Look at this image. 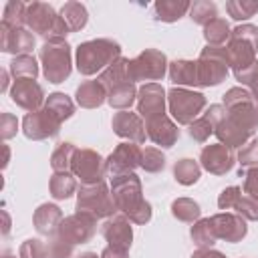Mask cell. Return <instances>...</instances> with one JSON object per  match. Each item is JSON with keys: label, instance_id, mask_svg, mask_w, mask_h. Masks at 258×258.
I'll return each instance as SVG.
<instances>
[{"label": "cell", "instance_id": "1", "mask_svg": "<svg viewBox=\"0 0 258 258\" xmlns=\"http://www.w3.org/2000/svg\"><path fill=\"white\" fill-rule=\"evenodd\" d=\"M121 58V44L113 38H93L85 40L75 50V64L77 71L85 77L103 73L109 64Z\"/></svg>", "mask_w": 258, "mask_h": 258}, {"label": "cell", "instance_id": "2", "mask_svg": "<svg viewBox=\"0 0 258 258\" xmlns=\"http://www.w3.org/2000/svg\"><path fill=\"white\" fill-rule=\"evenodd\" d=\"M26 28L30 32H36L44 38V42L50 40H64L67 34L71 32L67 22L62 20L60 14H56V10L40 0H34L30 4H26Z\"/></svg>", "mask_w": 258, "mask_h": 258}, {"label": "cell", "instance_id": "3", "mask_svg": "<svg viewBox=\"0 0 258 258\" xmlns=\"http://www.w3.org/2000/svg\"><path fill=\"white\" fill-rule=\"evenodd\" d=\"M40 64H42V75L48 83H62L64 79L71 77L73 71V54H71V44L67 40H50L40 46L38 52Z\"/></svg>", "mask_w": 258, "mask_h": 258}, {"label": "cell", "instance_id": "4", "mask_svg": "<svg viewBox=\"0 0 258 258\" xmlns=\"http://www.w3.org/2000/svg\"><path fill=\"white\" fill-rule=\"evenodd\" d=\"M198 85L200 87H216L226 81L230 71L228 48L206 44L198 56Z\"/></svg>", "mask_w": 258, "mask_h": 258}, {"label": "cell", "instance_id": "5", "mask_svg": "<svg viewBox=\"0 0 258 258\" xmlns=\"http://www.w3.org/2000/svg\"><path fill=\"white\" fill-rule=\"evenodd\" d=\"M77 212L89 214L97 220L111 218L117 214V206L113 202L111 189L105 181L93 183V185H81L77 189Z\"/></svg>", "mask_w": 258, "mask_h": 258}, {"label": "cell", "instance_id": "6", "mask_svg": "<svg viewBox=\"0 0 258 258\" xmlns=\"http://www.w3.org/2000/svg\"><path fill=\"white\" fill-rule=\"evenodd\" d=\"M208 99L200 91L183 89V87H173L167 91V107L171 117L179 125H189L200 117V113L206 109Z\"/></svg>", "mask_w": 258, "mask_h": 258}, {"label": "cell", "instance_id": "7", "mask_svg": "<svg viewBox=\"0 0 258 258\" xmlns=\"http://www.w3.org/2000/svg\"><path fill=\"white\" fill-rule=\"evenodd\" d=\"M111 196H113V202L117 206V212L125 214L127 218H131L135 212H139L147 204L143 198L141 179L135 173L111 177Z\"/></svg>", "mask_w": 258, "mask_h": 258}, {"label": "cell", "instance_id": "8", "mask_svg": "<svg viewBox=\"0 0 258 258\" xmlns=\"http://www.w3.org/2000/svg\"><path fill=\"white\" fill-rule=\"evenodd\" d=\"M167 56L157 48H145L135 58L129 60L127 75L129 81H161L167 73Z\"/></svg>", "mask_w": 258, "mask_h": 258}, {"label": "cell", "instance_id": "9", "mask_svg": "<svg viewBox=\"0 0 258 258\" xmlns=\"http://www.w3.org/2000/svg\"><path fill=\"white\" fill-rule=\"evenodd\" d=\"M97 232V218L83 214V212H75L71 216H67L58 230H56V238L67 242L69 246H77V244H87L91 242V238Z\"/></svg>", "mask_w": 258, "mask_h": 258}, {"label": "cell", "instance_id": "10", "mask_svg": "<svg viewBox=\"0 0 258 258\" xmlns=\"http://www.w3.org/2000/svg\"><path fill=\"white\" fill-rule=\"evenodd\" d=\"M71 173L81 179V185L99 183L107 173V159H103L93 149H77Z\"/></svg>", "mask_w": 258, "mask_h": 258}, {"label": "cell", "instance_id": "11", "mask_svg": "<svg viewBox=\"0 0 258 258\" xmlns=\"http://www.w3.org/2000/svg\"><path fill=\"white\" fill-rule=\"evenodd\" d=\"M62 121H58L50 111L44 107L32 113H26L22 119V133L32 141H44L58 135Z\"/></svg>", "mask_w": 258, "mask_h": 258}, {"label": "cell", "instance_id": "12", "mask_svg": "<svg viewBox=\"0 0 258 258\" xmlns=\"http://www.w3.org/2000/svg\"><path fill=\"white\" fill-rule=\"evenodd\" d=\"M141 153L143 149L137 143H131V141L119 143L107 157V173L111 177L133 173V169L141 165Z\"/></svg>", "mask_w": 258, "mask_h": 258}, {"label": "cell", "instance_id": "13", "mask_svg": "<svg viewBox=\"0 0 258 258\" xmlns=\"http://www.w3.org/2000/svg\"><path fill=\"white\" fill-rule=\"evenodd\" d=\"M10 99L16 103V107L32 113L44 107V89L34 79H14L10 87Z\"/></svg>", "mask_w": 258, "mask_h": 258}, {"label": "cell", "instance_id": "14", "mask_svg": "<svg viewBox=\"0 0 258 258\" xmlns=\"http://www.w3.org/2000/svg\"><path fill=\"white\" fill-rule=\"evenodd\" d=\"M236 163L234 149L226 147L224 143H210L200 153V165L210 171L212 175H226Z\"/></svg>", "mask_w": 258, "mask_h": 258}, {"label": "cell", "instance_id": "15", "mask_svg": "<svg viewBox=\"0 0 258 258\" xmlns=\"http://www.w3.org/2000/svg\"><path fill=\"white\" fill-rule=\"evenodd\" d=\"M167 105V93L159 83H145L137 91V113L145 119L163 115Z\"/></svg>", "mask_w": 258, "mask_h": 258}, {"label": "cell", "instance_id": "16", "mask_svg": "<svg viewBox=\"0 0 258 258\" xmlns=\"http://www.w3.org/2000/svg\"><path fill=\"white\" fill-rule=\"evenodd\" d=\"M101 234L107 240V246H115V248H123L129 250L131 242H133V228H131V220L125 214H115L111 218L105 220V224L101 226Z\"/></svg>", "mask_w": 258, "mask_h": 258}, {"label": "cell", "instance_id": "17", "mask_svg": "<svg viewBox=\"0 0 258 258\" xmlns=\"http://www.w3.org/2000/svg\"><path fill=\"white\" fill-rule=\"evenodd\" d=\"M34 46H36V38L26 26L24 28H8V26L0 24V50L20 56V54H30Z\"/></svg>", "mask_w": 258, "mask_h": 258}, {"label": "cell", "instance_id": "18", "mask_svg": "<svg viewBox=\"0 0 258 258\" xmlns=\"http://www.w3.org/2000/svg\"><path fill=\"white\" fill-rule=\"evenodd\" d=\"M212 218V226H214V232L218 236V240H224V242H230V244H236L240 242L246 232H248V226H246V220L238 214H232V212H220L216 216H210Z\"/></svg>", "mask_w": 258, "mask_h": 258}, {"label": "cell", "instance_id": "19", "mask_svg": "<svg viewBox=\"0 0 258 258\" xmlns=\"http://www.w3.org/2000/svg\"><path fill=\"white\" fill-rule=\"evenodd\" d=\"M113 133L121 139H127L131 143H143L147 133H145V123L141 121L139 113H131V111H119L113 115Z\"/></svg>", "mask_w": 258, "mask_h": 258}, {"label": "cell", "instance_id": "20", "mask_svg": "<svg viewBox=\"0 0 258 258\" xmlns=\"http://www.w3.org/2000/svg\"><path fill=\"white\" fill-rule=\"evenodd\" d=\"M145 133L159 147H171V145H175V141L179 137L177 125L165 113L145 119Z\"/></svg>", "mask_w": 258, "mask_h": 258}, {"label": "cell", "instance_id": "21", "mask_svg": "<svg viewBox=\"0 0 258 258\" xmlns=\"http://www.w3.org/2000/svg\"><path fill=\"white\" fill-rule=\"evenodd\" d=\"M214 135L218 137V143H224L226 147L236 149V147L246 145L254 133H252V131H248L242 123H238L236 119H232V117L226 113V117L216 125Z\"/></svg>", "mask_w": 258, "mask_h": 258}, {"label": "cell", "instance_id": "22", "mask_svg": "<svg viewBox=\"0 0 258 258\" xmlns=\"http://www.w3.org/2000/svg\"><path fill=\"white\" fill-rule=\"evenodd\" d=\"M62 212L56 204H40L36 210H34V216H32V222H34V228L40 236H46V238H52L62 222Z\"/></svg>", "mask_w": 258, "mask_h": 258}, {"label": "cell", "instance_id": "23", "mask_svg": "<svg viewBox=\"0 0 258 258\" xmlns=\"http://www.w3.org/2000/svg\"><path fill=\"white\" fill-rule=\"evenodd\" d=\"M167 75H169V81L175 87H183V89L185 87H200L198 85V62L196 60H185V58L173 60L167 67Z\"/></svg>", "mask_w": 258, "mask_h": 258}, {"label": "cell", "instance_id": "24", "mask_svg": "<svg viewBox=\"0 0 258 258\" xmlns=\"http://www.w3.org/2000/svg\"><path fill=\"white\" fill-rule=\"evenodd\" d=\"M75 99H77V105L83 109H97L107 101V91L97 79L95 81H83L77 87Z\"/></svg>", "mask_w": 258, "mask_h": 258}, {"label": "cell", "instance_id": "25", "mask_svg": "<svg viewBox=\"0 0 258 258\" xmlns=\"http://www.w3.org/2000/svg\"><path fill=\"white\" fill-rule=\"evenodd\" d=\"M127 67H129V58L121 56V58H117L113 64H109L103 73H99V75H97V81L105 87L107 93L113 91L115 87L123 85V83H131V81H129V75H127Z\"/></svg>", "mask_w": 258, "mask_h": 258}, {"label": "cell", "instance_id": "26", "mask_svg": "<svg viewBox=\"0 0 258 258\" xmlns=\"http://www.w3.org/2000/svg\"><path fill=\"white\" fill-rule=\"evenodd\" d=\"M155 20L159 22H177L185 12H189L191 2L187 0H157L155 2Z\"/></svg>", "mask_w": 258, "mask_h": 258}, {"label": "cell", "instance_id": "27", "mask_svg": "<svg viewBox=\"0 0 258 258\" xmlns=\"http://www.w3.org/2000/svg\"><path fill=\"white\" fill-rule=\"evenodd\" d=\"M50 196L54 200H69L73 194H77V177L71 171H54L48 181Z\"/></svg>", "mask_w": 258, "mask_h": 258}, {"label": "cell", "instance_id": "28", "mask_svg": "<svg viewBox=\"0 0 258 258\" xmlns=\"http://www.w3.org/2000/svg\"><path fill=\"white\" fill-rule=\"evenodd\" d=\"M58 14L62 16V20L67 22V26H69L71 32H79V30H83V28L87 26V22H89V12H87L85 4L75 2V0L64 2Z\"/></svg>", "mask_w": 258, "mask_h": 258}, {"label": "cell", "instance_id": "29", "mask_svg": "<svg viewBox=\"0 0 258 258\" xmlns=\"http://www.w3.org/2000/svg\"><path fill=\"white\" fill-rule=\"evenodd\" d=\"M137 91L133 83H123L107 93V103L117 111H129V107L137 101Z\"/></svg>", "mask_w": 258, "mask_h": 258}, {"label": "cell", "instance_id": "30", "mask_svg": "<svg viewBox=\"0 0 258 258\" xmlns=\"http://www.w3.org/2000/svg\"><path fill=\"white\" fill-rule=\"evenodd\" d=\"M44 109L50 111L58 121H64L69 117H73L75 113V103L69 95L64 93H50L44 101Z\"/></svg>", "mask_w": 258, "mask_h": 258}, {"label": "cell", "instance_id": "31", "mask_svg": "<svg viewBox=\"0 0 258 258\" xmlns=\"http://www.w3.org/2000/svg\"><path fill=\"white\" fill-rule=\"evenodd\" d=\"M200 175H202V165L189 157H183L173 165V177L181 185H194L200 179Z\"/></svg>", "mask_w": 258, "mask_h": 258}, {"label": "cell", "instance_id": "32", "mask_svg": "<svg viewBox=\"0 0 258 258\" xmlns=\"http://www.w3.org/2000/svg\"><path fill=\"white\" fill-rule=\"evenodd\" d=\"M189 236H191L194 244H198V248H212L218 240L214 226H212V218H200L198 222H194Z\"/></svg>", "mask_w": 258, "mask_h": 258}, {"label": "cell", "instance_id": "33", "mask_svg": "<svg viewBox=\"0 0 258 258\" xmlns=\"http://www.w3.org/2000/svg\"><path fill=\"white\" fill-rule=\"evenodd\" d=\"M171 214H173V218H177L179 222L194 224V222L200 220L202 210H200V204L194 202L191 198H177V200L171 202Z\"/></svg>", "mask_w": 258, "mask_h": 258}, {"label": "cell", "instance_id": "34", "mask_svg": "<svg viewBox=\"0 0 258 258\" xmlns=\"http://www.w3.org/2000/svg\"><path fill=\"white\" fill-rule=\"evenodd\" d=\"M230 32H232V28H230L228 20L220 18V16L204 26V38L212 46H222L226 40H230Z\"/></svg>", "mask_w": 258, "mask_h": 258}, {"label": "cell", "instance_id": "35", "mask_svg": "<svg viewBox=\"0 0 258 258\" xmlns=\"http://www.w3.org/2000/svg\"><path fill=\"white\" fill-rule=\"evenodd\" d=\"M77 147L69 141H62L54 147L52 155H50V167L52 171H71L73 167V159H75Z\"/></svg>", "mask_w": 258, "mask_h": 258}, {"label": "cell", "instance_id": "36", "mask_svg": "<svg viewBox=\"0 0 258 258\" xmlns=\"http://www.w3.org/2000/svg\"><path fill=\"white\" fill-rule=\"evenodd\" d=\"M10 75L14 79H36L38 77V62L32 54L14 56L10 62Z\"/></svg>", "mask_w": 258, "mask_h": 258}, {"label": "cell", "instance_id": "37", "mask_svg": "<svg viewBox=\"0 0 258 258\" xmlns=\"http://www.w3.org/2000/svg\"><path fill=\"white\" fill-rule=\"evenodd\" d=\"M2 24L8 28H24L26 26V4L20 0H10L4 6Z\"/></svg>", "mask_w": 258, "mask_h": 258}, {"label": "cell", "instance_id": "38", "mask_svg": "<svg viewBox=\"0 0 258 258\" xmlns=\"http://www.w3.org/2000/svg\"><path fill=\"white\" fill-rule=\"evenodd\" d=\"M189 18H191L196 24L206 26V24H210L212 20L218 18V6H216L214 2H210V0H198V2H194L191 8H189Z\"/></svg>", "mask_w": 258, "mask_h": 258}, {"label": "cell", "instance_id": "39", "mask_svg": "<svg viewBox=\"0 0 258 258\" xmlns=\"http://www.w3.org/2000/svg\"><path fill=\"white\" fill-rule=\"evenodd\" d=\"M226 12L234 20H248L258 12V0H228Z\"/></svg>", "mask_w": 258, "mask_h": 258}, {"label": "cell", "instance_id": "40", "mask_svg": "<svg viewBox=\"0 0 258 258\" xmlns=\"http://www.w3.org/2000/svg\"><path fill=\"white\" fill-rule=\"evenodd\" d=\"M236 161L240 163V169H238V175L242 177V173L246 169H252V167H258V139H252L248 141L240 153L236 155Z\"/></svg>", "mask_w": 258, "mask_h": 258}, {"label": "cell", "instance_id": "41", "mask_svg": "<svg viewBox=\"0 0 258 258\" xmlns=\"http://www.w3.org/2000/svg\"><path fill=\"white\" fill-rule=\"evenodd\" d=\"M141 169H145L147 173H159L165 167V155L157 149V147H145L141 153Z\"/></svg>", "mask_w": 258, "mask_h": 258}, {"label": "cell", "instance_id": "42", "mask_svg": "<svg viewBox=\"0 0 258 258\" xmlns=\"http://www.w3.org/2000/svg\"><path fill=\"white\" fill-rule=\"evenodd\" d=\"M224 101V109H232V107H238V105H246V103H254V97L248 89L244 87H232L224 93L222 97Z\"/></svg>", "mask_w": 258, "mask_h": 258}, {"label": "cell", "instance_id": "43", "mask_svg": "<svg viewBox=\"0 0 258 258\" xmlns=\"http://www.w3.org/2000/svg\"><path fill=\"white\" fill-rule=\"evenodd\" d=\"M234 210H236V214L242 216L244 220H248V222H258V198H252V196L242 194L240 200L236 202Z\"/></svg>", "mask_w": 258, "mask_h": 258}, {"label": "cell", "instance_id": "44", "mask_svg": "<svg viewBox=\"0 0 258 258\" xmlns=\"http://www.w3.org/2000/svg\"><path fill=\"white\" fill-rule=\"evenodd\" d=\"M187 127H189V129H187L189 137H191L194 141H198V143H206V141H208V137L214 133V125H212L204 115H202V117H198L196 121H191Z\"/></svg>", "mask_w": 258, "mask_h": 258}, {"label": "cell", "instance_id": "45", "mask_svg": "<svg viewBox=\"0 0 258 258\" xmlns=\"http://www.w3.org/2000/svg\"><path fill=\"white\" fill-rule=\"evenodd\" d=\"M18 258H46V244L36 238L24 240L18 248Z\"/></svg>", "mask_w": 258, "mask_h": 258}, {"label": "cell", "instance_id": "46", "mask_svg": "<svg viewBox=\"0 0 258 258\" xmlns=\"http://www.w3.org/2000/svg\"><path fill=\"white\" fill-rule=\"evenodd\" d=\"M46 258H75L73 246H69L67 242L52 236V238H48V244H46Z\"/></svg>", "mask_w": 258, "mask_h": 258}, {"label": "cell", "instance_id": "47", "mask_svg": "<svg viewBox=\"0 0 258 258\" xmlns=\"http://www.w3.org/2000/svg\"><path fill=\"white\" fill-rule=\"evenodd\" d=\"M230 36L248 40V42L258 50V26H254V24H238L236 28H232Z\"/></svg>", "mask_w": 258, "mask_h": 258}, {"label": "cell", "instance_id": "48", "mask_svg": "<svg viewBox=\"0 0 258 258\" xmlns=\"http://www.w3.org/2000/svg\"><path fill=\"white\" fill-rule=\"evenodd\" d=\"M240 196H242V189L238 187V185H230V187H226V189H222V194H220V198H218V208L220 210H234V206H236V202L240 200Z\"/></svg>", "mask_w": 258, "mask_h": 258}, {"label": "cell", "instance_id": "49", "mask_svg": "<svg viewBox=\"0 0 258 258\" xmlns=\"http://www.w3.org/2000/svg\"><path fill=\"white\" fill-rule=\"evenodd\" d=\"M18 131V119L12 115V113H2L0 115V137L6 141V139H12Z\"/></svg>", "mask_w": 258, "mask_h": 258}, {"label": "cell", "instance_id": "50", "mask_svg": "<svg viewBox=\"0 0 258 258\" xmlns=\"http://www.w3.org/2000/svg\"><path fill=\"white\" fill-rule=\"evenodd\" d=\"M242 177H244V194L252 196V198H258V167L246 169L242 173Z\"/></svg>", "mask_w": 258, "mask_h": 258}, {"label": "cell", "instance_id": "51", "mask_svg": "<svg viewBox=\"0 0 258 258\" xmlns=\"http://www.w3.org/2000/svg\"><path fill=\"white\" fill-rule=\"evenodd\" d=\"M204 117H206V119L214 125V129H216V125L226 117V109H224V105H210V107L206 109Z\"/></svg>", "mask_w": 258, "mask_h": 258}, {"label": "cell", "instance_id": "52", "mask_svg": "<svg viewBox=\"0 0 258 258\" xmlns=\"http://www.w3.org/2000/svg\"><path fill=\"white\" fill-rule=\"evenodd\" d=\"M99 256H101V258H129V250L115 248V246H107Z\"/></svg>", "mask_w": 258, "mask_h": 258}, {"label": "cell", "instance_id": "53", "mask_svg": "<svg viewBox=\"0 0 258 258\" xmlns=\"http://www.w3.org/2000/svg\"><path fill=\"white\" fill-rule=\"evenodd\" d=\"M189 258H226V254H222L220 250H214V248H198Z\"/></svg>", "mask_w": 258, "mask_h": 258}, {"label": "cell", "instance_id": "54", "mask_svg": "<svg viewBox=\"0 0 258 258\" xmlns=\"http://www.w3.org/2000/svg\"><path fill=\"white\" fill-rule=\"evenodd\" d=\"M246 87H248V91L252 93V97H254V103L258 105V71H256V75H254V77L248 81V85H246Z\"/></svg>", "mask_w": 258, "mask_h": 258}, {"label": "cell", "instance_id": "55", "mask_svg": "<svg viewBox=\"0 0 258 258\" xmlns=\"http://www.w3.org/2000/svg\"><path fill=\"white\" fill-rule=\"evenodd\" d=\"M2 218H4V230H2V234L6 236V234L10 232V216H8L6 210H2Z\"/></svg>", "mask_w": 258, "mask_h": 258}, {"label": "cell", "instance_id": "56", "mask_svg": "<svg viewBox=\"0 0 258 258\" xmlns=\"http://www.w3.org/2000/svg\"><path fill=\"white\" fill-rule=\"evenodd\" d=\"M8 91V71L4 69L2 71V93H6Z\"/></svg>", "mask_w": 258, "mask_h": 258}, {"label": "cell", "instance_id": "57", "mask_svg": "<svg viewBox=\"0 0 258 258\" xmlns=\"http://www.w3.org/2000/svg\"><path fill=\"white\" fill-rule=\"evenodd\" d=\"M75 258H101V256H97V252H81V254H77Z\"/></svg>", "mask_w": 258, "mask_h": 258}, {"label": "cell", "instance_id": "58", "mask_svg": "<svg viewBox=\"0 0 258 258\" xmlns=\"http://www.w3.org/2000/svg\"><path fill=\"white\" fill-rule=\"evenodd\" d=\"M2 149H4V161H2V167H6V165H8V159H10V149H8V145H4Z\"/></svg>", "mask_w": 258, "mask_h": 258}, {"label": "cell", "instance_id": "59", "mask_svg": "<svg viewBox=\"0 0 258 258\" xmlns=\"http://www.w3.org/2000/svg\"><path fill=\"white\" fill-rule=\"evenodd\" d=\"M2 258H16V256H14V254H10V252H4V254H2Z\"/></svg>", "mask_w": 258, "mask_h": 258}, {"label": "cell", "instance_id": "60", "mask_svg": "<svg viewBox=\"0 0 258 258\" xmlns=\"http://www.w3.org/2000/svg\"><path fill=\"white\" fill-rule=\"evenodd\" d=\"M256 109H258V105H256Z\"/></svg>", "mask_w": 258, "mask_h": 258}]
</instances>
